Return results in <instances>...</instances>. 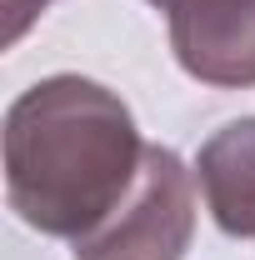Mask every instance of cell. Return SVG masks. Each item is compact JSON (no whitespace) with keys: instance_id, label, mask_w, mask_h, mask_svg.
<instances>
[{"instance_id":"1","label":"cell","mask_w":255,"mask_h":260,"mask_svg":"<svg viewBox=\"0 0 255 260\" xmlns=\"http://www.w3.org/2000/svg\"><path fill=\"white\" fill-rule=\"evenodd\" d=\"M145 140L130 105L85 75H45L5 110V200L40 235L85 240L130 195Z\"/></svg>"},{"instance_id":"2","label":"cell","mask_w":255,"mask_h":260,"mask_svg":"<svg viewBox=\"0 0 255 260\" xmlns=\"http://www.w3.org/2000/svg\"><path fill=\"white\" fill-rule=\"evenodd\" d=\"M195 170L165 145H145V160L120 210L70 245L75 260H185L195 235Z\"/></svg>"},{"instance_id":"3","label":"cell","mask_w":255,"mask_h":260,"mask_svg":"<svg viewBox=\"0 0 255 260\" xmlns=\"http://www.w3.org/2000/svg\"><path fill=\"white\" fill-rule=\"evenodd\" d=\"M170 50L180 70L200 85H215V90L255 85V0L225 5L195 20H170Z\"/></svg>"},{"instance_id":"4","label":"cell","mask_w":255,"mask_h":260,"mask_svg":"<svg viewBox=\"0 0 255 260\" xmlns=\"http://www.w3.org/2000/svg\"><path fill=\"white\" fill-rule=\"evenodd\" d=\"M205 210L235 240H255V115L220 125L195 155Z\"/></svg>"},{"instance_id":"5","label":"cell","mask_w":255,"mask_h":260,"mask_svg":"<svg viewBox=\"0 0 255 260\" xmlns=\"http://www.w3.org/2000/svg\"><path fill=\"white\" fill-rule=\"evenodd\" d=\"M45 5H50V0H5V40L15 45L20 35L30 30V20L45 10Z\"/></svg>"},{"instance_id":"6","label":"cell","mask_w":255,"mask_h":260,"mask_svg":"<svg viewBox=\"0 0 255 260\" xmlns=\"http://www.w3.org/2000/svg\"><path fill=\"white\" fill-rule=\"evenodd\" d=\"M155 10H165V20H195V15H215L225 5H240V0H150Z\"/></svg>"}]
</instances>
